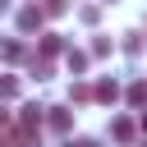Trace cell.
I'll use <instances>...</instances> for the list:
<instances>
[{"mask_svg":"<svg viewBox=\"0 0 147 147\" xmlns=\"http://www.w3.org/2000/svg\"><path fill=\"white\" fill-rule=\"evenodd\" d=\"M92 96H96V101H115V96H119V87L106 78V83H96V87H92Z\"/></svg>","mask_w":147,"mask_h":147,"instance_id":"obj_6","label":"cell"},{"mask_svg":"<svg viewBox=\"0 0 147 147\" xmlns=\"http://www.w3.org/2000/svg\"><path fill=\"white\" fill-rule=\"evenodd\" d=\"M138 129H142V133H147V110H142V119H138Z\"/></svg>","mask_w":147,"mask_h":147,"instance_id":"obj_14","label":"cell"},{"mask_svg":"<svg viewBox=\"0 0 147 147\" xmlns=\"http://www.w3.org/2000/svg\"><path fill=\"white\" fill-rule=\"evenodd\" d=\"M69 147H96V142H92V138H78V142H69Z\"/></svg>","mask_w":147,"mask_h":147,"instance_id":"obj_12","label":"cell"},{"mask_svg":"<svg viewBox=\"0 0 147 147\" xmlns=\"http://www.w3.org/2000/svg\"><path fill=\"white\" fill-rule=\"evenodd\" d=\"M41 9H46V18H60L69 9V0H41Z\"/></svg>","mask_w":147,"mask_h":147,"instance_id":"obj_8","label":"cell"},{"mask_svg":"<svg viewBox=\"0 0 147 147\" xmlns=\"http://www.w3.org/2000/svg\"><path fill=\"white\" fill-rule=\"evenodd\" d=\"M142 147H147V142H142Z\"/></svg>","mask_w":147,"mask_h":147,"instance_id":"obj_15","label":"cell"},{"mask_svg":"<svg viewBox=\"0 0 147 147\" xmlns=\"http://www.w3.org/2000/svg\"><path fill=\"white\" fill-rule=\"evenodd\" d=\"M37 133H41V110H37V106L18 110V147H32Z\"/></svg>","mask_w":147,"mask_h":147,"instance_id":"obj_1","label":"cell"},{"mask_svg":"<svg viewBox=\"0 0 147 147\" xmlns=\"http://www.w3.org/2000/svg\"><path fill=\"white\" fill-rule=\"evenodd\" d=\"M41 23H46V9H41V5H23V9H18V28H23V32H37Z\"/></svg>","mask_w":147,"mask_h":147,"instance_id":"obj_2","label":"cell"},{"mask_svg":"<svg viewBox=\"0 0 147 147\" xmlns=\"http://www.w3.org/2000/svg\"><path fill=\"white\" fill-rule=\"evenodd\" d=\"M0 55H5V60H23V46H18V41H0Z\"/></svg>","mask_w":147,"mask_h":147,"instance_id":"obj_9","label":"cell"},{"mask_svg":"<svg viewBox=\"0 0 147 147\" xmlns=\"http://www.w3.org/2000/svg\"><path fill=\"white\" fill-rule=\"evenodd\" d=\"M129 106H133V110L147 106V83H133V87H129Z\"/></svg>","mask_w":147,"mask_h":147,"instance_id":"obj_7","label":"cell"},{"mask_svg":"<svg viewBox=\"0 0 147 147\" xmlns=\"http://www.w3.org/2000/svg\"><path fill=\"white\" fill-rule=\"evenodd\" d=\"M110 133H115L119 142H133V133H138V124H133V119H115V124H110Z\"/></svg>","mask_w":147,"mask_h":147,"instance_id":"obj_5","label":"cell"},{"mask_svg":"<svg viewBox=\"0 0 147 147\" xmlns=\"http://www.w3.org/2000/svg\"><path fill=\"white\" fill-rule=\"evenodd\" d=\"M41 55H46V60L60 55V37H41Z\"/></svg>","mask_w":147,"mask_h":147,"instance_id":"obj_10","label":"cell"},{"mask_svg":"<svg viewBox=\"0 0 147 147\" xmlns=\"http://www.w3.org/2000/svg\"><path fill=\"white\" fill-rule=\"evenodd\" d=\"M18 92H23V83H18L14 74H0V101H14Z\"/></svg>","mask_w":147,"mask_h":147,"instance_id":"obj_4","label":"cell"},{"mask_svg":"<svg viewBox=\"0 0 147 147\" xmlns=\"http://www.w3.org/2000/svg\"><path fill=\"white\" fill-rule=\"evenodd\" d=\"M5 124H9V110H0V129H5Z\"/></svg>","mask_w":147,"mask_h":147,"instance_id":"obj_13","label":"cell"},{"mask_svg":"<svg viewBox=\"0 0 147 147\" xmlns=\"http://www.w3.org/2000/svg\"><path fill=\"white\" fill-rule=\"evenodd\" d=\"M69 69L83 74V69H87V55H83V51H69Z\"/></svg>","mask_w":147,"mask_h":147,"instance_id":"obj_11","label":"cell"},{"mask_svg":"<svg viewBox=\"0 0 147 147\" xmlns=\"http://www.w3.org/2000/svg\"><path fill=\"white\" fill-rule=\"evenodd\" d=\"M69 124H74V115H69L64 106H51V129H55V133H69Z\"/></svg>","mask_w":147,"mask_h":147,"instance_id":"obj_3","label":"cell"}]
</instances>
